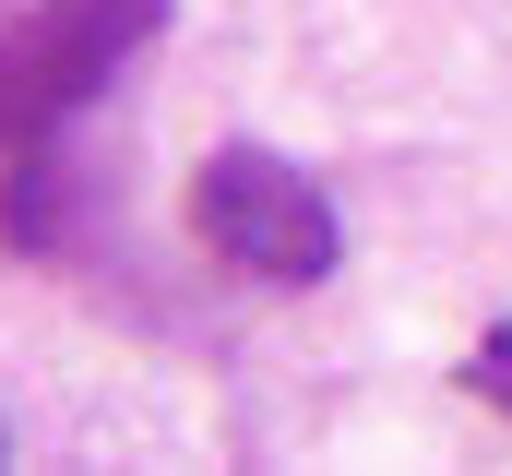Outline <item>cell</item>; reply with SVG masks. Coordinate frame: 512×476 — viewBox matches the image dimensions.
<instances>
[{"instance_id":"cell-2","label":"cell","mask_w":512,"mask_h":476,"mask_svg":"<svg viewBox=\"0 0 512 476\" xmlns=\"http://www.w3.org/2000/svg\"><path fill=\"white\" fill-rule=\"evenodd\" d=\"M191 238L251 286H322L346 262V227H334L322 179L286 167L274 143H215L191 167Z\"/></svg>"},{"instance_id":"cell-3","label":"cell","mask_w":512,"mask_h":476,"mask_svg":"<svg viewBox=\"0 0 512 476\" xmlns=\"http://www.w3.org/2000/svg\"><path fill=\"white\" fill-rule=\"evenodd\" d=\"M465 393H489V405L512 417V322H501V334H489L477 357H465Z\"/></svg>"},{"instance_id":"cell-4","label":"cell","mask_w":512,"mask_h":476,"mask_svg":"<svg viewBox=\"0 0 512 476\" xmlns=\"http://www.w3.org/2000/svg\"><path fill=\"white\" fill-rule=\"evenodd\" d=\"M0 465H12V429H0Z\"/></svg>"},{"instance_id":"cell-1","label":"cell","mask_w":512,"mask_h":476,"mask_svg":"<svg viewBox=\"0 0 512 476\" xmlns=\"http://www.w3.org/2000/svg\"><path fill=\"white\" fill-rule=\"evenodd\" d=\"M143 36H167V0H24L0 12V155L72 131L120 84Z\"/></svg>"}]
</instances>
